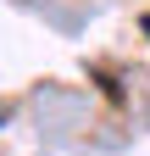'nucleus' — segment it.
I'll return each mask as SVG.
<instances>
[]
</instances>
